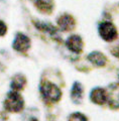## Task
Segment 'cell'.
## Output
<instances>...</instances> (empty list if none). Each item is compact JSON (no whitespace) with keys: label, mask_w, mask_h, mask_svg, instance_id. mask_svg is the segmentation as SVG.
<instances>
[{"label":"cell","mask_w":119,"mask_h":121,"mask_svg":"<svg viewBox=\"0 0 119 121\" xmlns=\"http://www.w3.org/2000/svg\"><path fill=\"white\" fill-rule=\"evenodd\" d=\"M34 25L36 26V28L38 30H41V31H45L48 32V35H51L53 36H56L57 39H59V35H57V29L56 27H53L52 24L49 23H44V22H34Z\"/></svg>","instance_id":"obj_13"},{"label":"cell","mask_w":119,"mask_h":121,"mask_svg":"<svg viewBox=\"0 0 119 121\" xmlns=\"http://www.w3.org/2000/svg\"><path fill=\"white\" fill-rule=\"evenodd\" d=\"M110 92H107V103L110 109L118 110L119 109V86H110Z\"/></svg>","instance_id":"obj_7"},{"label":"cell","mask_w":119,"mask_h":121,"mask_svg":"<svg viewBox=\"0 0 119 121\" xmlns=\"http://www.w3.org/2000/svg\"><path fill=\"white\" fill-rule=\"evenodd\" d=\"M26 84V79L23 75L21 74H17L15 75L12 81H11V89H12L13 91H20L24 88V86Z\"/></svg>","instance_id":"obj_12"},{"label":"cell","mask_w":119,"mask_h":121,"mask_svg":"<svg viewBox=\"0 0 119 121\" xmlns=\"http://www.w3.org/2000/svg\"><path fill=\"white\" fill-rule=\"evenodd\" d=\"M118 84H119V76H118Z\"/></svg>","instance_id":"obj_18"},{"label":"cell","mask_w":119,"mask_h":121,"mask_svg":"<svg viewBox=\"0 0 119 121\" xmlns=\"http://www.w3.org/2000/svg\"><path fill=\"white\" fill-rule=\"evenodd\" d=\"M84 97V88L80 82H75L71 89V99L74 104H81Z\"/></svg>","instance_id":"obj_9"},{"label":"cell","mask_w":119,"mask_h":121,"mask_svg":"<svg viewBox=\"0 0 119 121\" xmlns=\"http://www.w3.org/2000/svg\"><path fill=\"white\" fill-rule=\"evenodd\" d=\"M36 8L43 13L49 14L53 11V0H32Z\"/></svg>","instance_id":"obj_11"},{"label":"cell","mask_w":119,"mask_h":121,"mask_svg":"<svg viewBox=\"0 0 119 121\" xmlns=\"http://www.w3.org/2000/svg\"><path fill=\"white\" fill-rule=\"evenodd\" d=\"M112 54L116 56L117 59H119V44H117L116 47H115L113 48V51H112Z\"/></svg>","instance_id":"obj_16"},{"label":"cell","mask_w":119,"mask_h":121,"mask_svg":"<svg viewBox=\"0 0 119 121\" xmlns=\"http://www.w3.org/2000/svg\"><path fill=\"white\" fill-rule=\"evenodd\" d=\"M7 31V26L3 21L0 20V36L5 35V33Z\"/></svg>","instance_id":"obj_15"},{"label":"cell","mask_w":119,"mask_h":121,"mask_svg":"<svg viewBox=\"0 0 119 121\" xmlns=\"http://www.w3.org/2000/svg\"><path fill=\"white\" fill-rule=\"evenodd\" d=\"M90 101L96 105H104L107 103V90L101 87L93 88L90 92Z\"/></svg>","instance_id":"obj_4"},{"label":"cell","mask_w":119,"mask_h":121,"mask_svg":"<svg viewBox=\"0 0 119 121\" xmlns=\"http://www.w3.org/2000/svg\"><path fill=\"white\" fill-rule=\"evenodd\" d=\"M30 121H38L36 118H31V120H30Z\"/></svg>","instance_id":"obj_17"},{"label":"cell","mask_w":119,"mask_h":121,"mask_svg":"<svg viewBox=\"0 0 119 121\" xmlns=\"http://www.w3.org/2000/svg\"><path fill=\"white\" fill-rule=\"evenodd\" d=\"M13 48L19 52H25L30 48V39L28 36L21 32H18L13 41Z\"/></svg>","instance_id":"obj_5"},{"label":"cell","mask_w":119,"mask_h":121,"mask_svg":"<svg viewBox=\"0 0 119 121\" xmlns=\"http://www.w3.org/2000/svg\"><path fill=\"white\" fill-rule=\"evenodd\" d=\"M4 108L7 111L18 113L23 110L24 100L18 91H11L7 94V97L4 101Z\"/></svg>","instance_id":"obj_2"},{"label":"cell","mask_w":119,"mask_h":121,"mask_svg":"<svg viewBox=\"0 0 119 121\" xmlns=\"http://www.w3.org/2000/svg\"><path fill=\"white\" fill-rule=\"evenodd\" d=\"M57 25L63 31H70L75 28L76 22L72 15L63 14L57 18Z\"/></svg>","instance_id":"obj_8"},{"label":"cell","mask_w":119,"mask_h":121,"mask_svg":"<svg viewBox=\"0 0 119 121\" xmlns=\"http://www.w3.org/2000/svg\"><path fill=\"white\" fill-rule=\"evenodd\" d=\"M66 45L71 52H75V54H80L83 51L84 43L81 36L74 35L68 37V39L66 40Z\"/></svg>","instance_id":"obj_6"},{"label":"cell","mask_w":119,"mask_h":121,"mask_svg":"<svg viewBox=\"0 0 119 121\" xmlns=\"http://www.w3.org/2000/svg\"><path fill=\"white\" fill-rule=\"evenodd\" d=\"M40 91L43 97V100L45 103H57L62 99V90L56 84L49 82V81H43L40 83Z\"/></svg>","instance_id":"obj_1"},{"label":"cell","mask_w":119,"mask_h":121,"mask_svg":"<svg viewBox=\"0 0 119 121\" xmlns=\"http://www.w3.org/2000/svg\"><path fill=\"white\" fill-rule=\"evenodd\" d=\"M68 121H88V118L85 114L81 112H74L69 115Z\"/></svg>","instance_id":"obj_14"},{"label":"cell","mask_w":119,"mask_h":121,"mask_svg":"<svg viewBox=\"0 0 119 121\" xmlns=\"http://www.w3.org/2000/svg\"><path fill=\"white\" fill-rule=\"evenodd\" d=\"M87 59L96 67H104L107 63V58L101 52H92L88 55Z\"/></svg>","instance_id":"obj_10"},{"label":"cell","mask_w":119,"mask_h":121,"mask_svg":"<svg viewBox=\"0 0 119 121\" xmlns=\"http://www.w3.org/2000/svg\"><path fill=\"white\" fill-rule=\"evenodd\" d=\"M98 32L99 35L102 37V39L105 41H113L118 37V32L115 25L110 21L101 22L98 26Z\"/></svg>","instance_id":"obj_3"}]
</instances>
